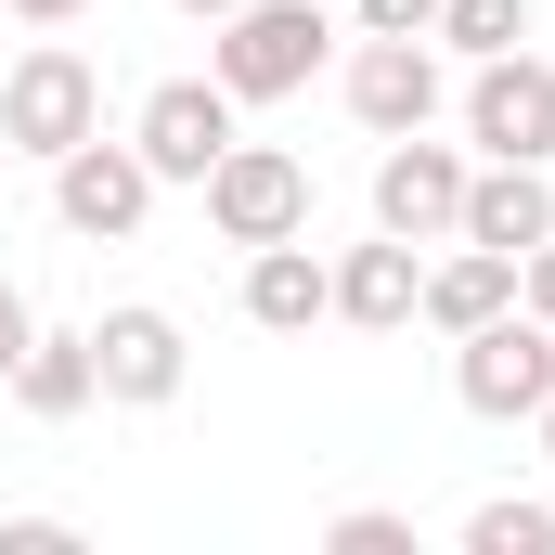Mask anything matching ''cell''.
<instances>
[{
    "mask_svg": "<svg viewBox=\"0 0 555 555\" xmlns=\"http://www.w3.org/2000/svg\"><path fill=\"white\" fill-rule=\"evenodd\" d=\"M323 543H336V555H414V517H388V504H349Z\"/></svg>",
    "mask_w": 555,
    "mask_h": 555,
    "instance_id": "18",
    "label": "cell"
},
{
    "mask_svg": "<svg viewBox=\"0 0 555 555\" xmlns=\"http://www.w3.org/2000/svg\"><path fill=\"white\" fill-rule=\"evenodd\" d=\"M0 168H13V142H0Z\"/></svg>",
    "mask_w": 555,
    "mask_h": 555,
    "instance_id": "26",
    "label": "cell"
},
{
    "mask_svg": "<svg viewBox=\"0 0 555 555\" xmlns=\"http://www.w3.org/2000/svg\"><path fill=\"white\" fill-rule=\"evenodd\" d=\"M168 13H194V26H220V13H233V0H168Z\"/></svg>",
    "mask_w": 555,
    "mask_h": 555,
    "instance_id": "24",
    "label": "cell"
},
{
    "mask_svg": "<svg viewBox=\"0 0 555 555\" xmlns=\"http://www.w3.org/2000/svg\"><path fill=\"white\" fill-rule=\"evenodd\" d=\"M426 39H439V52H465V65H478V52H517V39H530V0H439V26H426Z\"/></svg>",
    "mask_w": 555,
    "mask_h": 555,
    "instance_id": "16",
    "label": "cell"
},
{
    "mask_svg": "<svg viewBox=\"0 0 555 555\" xmlns=\"http://www.w3.org/2000/svg\"><path fill=\"white\" fill-rule=\"evenodd\" d=\"M65 543H78L65 517H0V555H65Z\"/></svg>",
    "mask_w": 555,
    "mask_h": 555,
    "instance_id": "20",
    "label": "cell"
},
{
    "mask_svg": "<svg viewBox=\"0 0 555 555\" xmlns=\"http://www.w3.org/2000/svg\"><path fill=\"white\" fill-rule=\"evenodd\" d=\"M465 555H555V504H530V491L478 504V517H465Z\"/></svg>",
    "mask_w": 555,
    "mask_h": 555,
    "instance_id": "17",
    "label": "cell"
},
{
    "mask_svg": "<svg viewBox=\"0 0 555 555\" xmlns=\"http://www.w3.org/2000/svg\"><path fill=\"white\" fill-rule=\"evenodd\" d=\"M233 130H246V104H233L220 78H155L142 117H130V142H142L155 181H207V168L233 155Z\"/></svg>",
    "mask_w": 555,
    "mask_h": 555,
    "instance_id": "9",
    "label": "cell"
},
{
    "mask_svg": "<svg viewBox=\"0 0 555 555\" xmlns=\"http://www.w3.org/2000/svg\"><path fill=\"white\" fill-rule=\"evenodd\" d=\"M530 426H543V465H555V401H543V414H530Z\"/></svg>",
    "mask_w": 555,
    "mask_h": 555,
    "instance_id": "25",
    "label": "cell"
},
{
    "mask_svg": "<svg viewBox=\"0 0 555 555\" xmlns=\"http://www.w3.org/2000/svg\"><path fill=\"white\" fill-rule=\"evenodd\" d=\"M452 233H465V246L530 259V246L555 233V181H543V168H517V155H478V168H465V220H452Z\"/></svg>",
    "mask_w": 555,
    "mask_h": 555,
    "instance_id": "11",
    "label": "cell"
},
{
    "mask_svg": "<svg viewBox=\"0 0 555 555\" xmlns=\"http://www.w3.org/2000/svg\"><path fill=\"white\" fill-rule=\"evenodd\" d=\"M336 91H349V117H362L375 142L439 130V104H452V78H439V39H362V26H349V65H336Z\"/></svg>",
    "mask_w": 555,
    "mask_h": 555,
    "instance_id": "7",
    "label": "cell"
},
{
    "mask_svg": "<svg viewBox=\"0 0 555 555\" xmlns=\"http://www.w3.org/2000/svg\"><path fill=\"white\" fill-rule=\"evenodd\" d=\"M414 297H426V246H401V233H375V246L336 259V323H362V336H401Z\"/></svg>",
    "mask_w": 555,
    "mask_h": 555,
    "instance_id": "13",
    "label": "cell"
},
{
    "mask_svg": "<svg viewBox=\"0 0 555 555\" xmlns=\"http://www.w3.org/2000/svg\"><path fill=\"white\" fill-rule=\"evenodd\" d=\"M517 297H530V310H543V323H555V233H543V246H530V259H517Z\"/></svg>",
    "mask_w": 555,
    "mask_h": 555,
    "instance_id": "22",
    "label": "cell"
},
{
    "mask_svg": "<svg viewBox=\"0 0 555 555\" xmlns=\"http://www.w3.org/2000/svg\"><path fill=\"white\" fill-rule=\"evenodd\" d=\"M155 194H168V181H155V168H142V142H65V155H52V220H65V233H78V246H130L142 220H155Z\"/></svg>",
    "mask_w": 555,
    "mask_h": 555,
    "instance_id": "5",
    "label": "cell"
},
{
    "mask_svg": "<svg viewBox=\"0 0 555 555\" xmlns=\"http://www.w3.org/2000/svg\"><path fill=\"white\" fill-rule=\"evenodd\" d=\"M452 401L465 414H491V426H530L555 401V323L517 297V310H491L478 336H452Z\"/></svg>",
    "mask_w": 555,
    "mask_h": 555,
    "instance_id": "3",
    "label": "cell"
},
{
    "mask_svg": "<svg viewBox=\"0 0 555 555\" xmlns=\"http://www.w3.org/2000/svg\"><path fill=\"white\" fill-rule=\"evenodd\" d=\"M465 142H426L401 130L388 155H375V233H401V246H452V220H465Z\"/></svg>",
    "mask_w": 555,
    "mask_h": 555,
    "instance_id": "10",
    "label": "cell"
},
{
    "mask_svg": "<svg viewBox=\"0 0 555 555\" xmlns=\"http://www.w3.org/2000/svg\"><path fill=\"white\" fill-rule=\"evenodd\" d=\"M0 13H13V26H78L91 0H0Z\"/></svg>",
    "mask_w": 555,
    "mask_h": 555,
    "instance_id": "23",
    "label": "cell"
},
{
    "mask_svg": "<svg viewBox=\"0 0 555 555\" xmlns=\"http://www.w3.org/2000/svg\"><path fill=\"white\" fill-rule=\"evenodd\" d=\"M91 130H104V65L65 52V39H26V52L0 65V142L52 168L65 142H91Z\"/></svg>",
    "mask_w": 555,
    "mask_h": 555,
    "instance_id": "2",
    "label": "cell"
},
{
    "mask_svg": "<svg viewBox=\"0 0 555 555\" xmlns=\"http://www.w3.org/2000/svg\"><path fill=\"white\" fill-rule=\"evenodd\" d=\"M491 310H517V259H504V246H465V233H452V259H426L414 323H439V336H478Z\"/></svg>",
    "mask_w": 555,
    "mask_h": 555,
    "instance_id": "14",
    "label": "cell"
},
{
    "mask_svg": "<svg viewBox=\"0 0 555 555\" xmlns=\"http://www.w3.org/2000/svg\"><path fill=\"white\" fill-rule=\"evenodd\" d=\"M336 13H349L362 39H426V26H439V0H336Z\"/></svg>",
    "mask_w": 555,
    "mask_h": 555,
    "instance_id": "19",
    "label": "cell"
},
{
    "mask_svg": "<svg viewBox=\"0 0 555 555\" xmlns=\"http://www.w3.org/2000/svg\"><path fill=\"white\" fill-rule=\"evenodd\" d=\"M336 65V0H233L207 26V78L233 104H297Z\"/></svg>",
    "mask_w": 555,
    "mask_h": 555,
    "instance_id": "1",
    "label": "cell"
},
{
    "mask_svg": "<svg viewBox=\"0 0 555 555\" xmlns=\"http://www.w3.org/2000/svg\"><path fill=\"white\" fill-rule=\"evenodd\" d=\"M91 375H104V401H117V414H168V401H181V375H194V336H181L155 297H117V310L91 323Z\"/></svg>",
    "mask_w": 555,
    "mask_h": 555,
    "instance_id": "8",
    "label": "cell"
},
{
    "mask_svg": "<svg viewBox=\"0 0 555 555\" xmlns=\"http://www.w3.org/2000/svg\"><path fill=\"white\" fill-rule=\"evenodd\" d=\"M465 142L478 155H517V168H555V65L530 39L465 65Z\"/></svg>",
    "mask_w": 555,
    "mask_h": 555,
    "instance_id": "6",
    "label": "cell"
},
{
    "mask_svg": "<svg viewBox=\"0 0 555 555\" xmlns=\"http://www.w3.org/2000/svg\"><path fill=\"white\" fill-rule=\"evenodd\" d=\"M13 401L39 426H78L91 401H104V375H91V323H39L26 336V362H13Z\"/></svg>",
    "mask_w": 555,
    "mask_h": 555,
    "instance_id": "15",
    "label": "cell"
},
{
    "mask_svg": "<svg viewBox=\"0 0 555 555\" xmlns=\"http://www.w3.org/2000/svg\"><path fill=\"white\" fill-rule=\"evenodd\" d=\"M246 323H259V336H310V323H336V259H310V233L246 246Z\"/></svg>",
    "mask_w": 555,
    "mask_h": 555,
    "instance_id": "12",
    "label": "cell"
},
{
    "mask_svg": "<svg viewBox=\"0 0 555 555\" xmlns=\"http://www.w3.org/2000/svg\"><path fill=\"white\" fill-rule=\"evenodd\" d=\"M26 336H39V310H26V297L0 284V388H13V362H26Z\"/></svg>",
    "mask_w": 555,
    "mask_h": 555,
    "instance_id": "21",
    "label": "cell"
},
{
    "mask_svg": "<svg viewBox=\"0 0 555 555\" xmlns=\"http://www.w3.org/2000/svg\"><path fill=\"white\" fill-rule=\"evenodd\" d=\"M0 26H13V13H0Z\"/></svg>",
    "mask_w": 555,
    "mask_h": 555,
    "instance_id": "27",
    "label": "cell"
},
{
    "mask_svg": "<svg viewBox=\"0 0 555 555\" xmlns=\"http://www.w3.org/2000/svg\"><path fill=\"white\" fill-rule=\"evenodd\" d=\"M194 194H207V233H220V246H284V233H310V155H284V142L233 130V155H220Z\"/></svg>",
    "mask_w": 555,
    "mask_h": 555,
    "instance_id": "4",
    "label": "cell"
}]
</instances>
